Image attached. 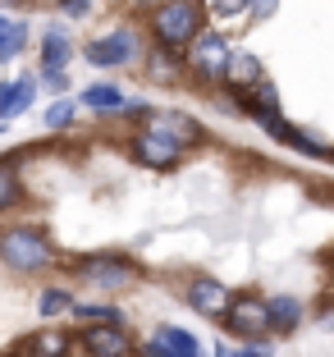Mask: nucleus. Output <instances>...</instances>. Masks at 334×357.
Wrapping results in <instances>:
<instances>
[{"label":"nucleus","mask_w":334,"mask_h":357,"mask_svg":"<svg viewBox=\"0 0 334 357\" xmlns=\"http://www.w3.org/2000/svg\"><path fill=\"white\" fill-rule=\"evenodd\" d=\"M128 55H137V42L133 32H110V37H96V42H87V60L92 64H124Z\"/></svg>","instance_id":"nucleus-3"},{"label":"nucleus","mask_w":334,"mask_h":357,"mask_svg":"<svg viewBox=\"0 0 334 357\" xmlns=\"http://www.w3.org/2000/svg\"><path fill=\"white\" fill-rule=\"evenodd\" d=\"M23 46H28V23L5 19V14H0V64L14 60V55H19Z\"/></svg>","instance_id":"nucleus-10"},{"label":"nucleus","mask_w":334,"mask_h":357,"mask_svg":"<svg viewBox=\"0 0 334 357\" xmlns=\"http://www.w3.org/2000/svg\"><path fill=\"white\" fill-rule=\"evenodd\" d=\"M78 339H83V348L96 353V357H124L128 353V339H124L119 326H87Z\"/></svg>","instance_id":"nucleus-4"},{"label":"nucleus","mask_w":334,"mask_h":357,"mask_svg":"<svg viewBox=\"0 0 334 357\" xmlns=\"http://www.w3.org/2000/svg\"><path fill=\"white\" fill-rule=\"evenodd\" d=\"M37 307H42V316H55V312H69L73 303H69V294H60V289H46Z\"/></svg>","instance_id":"nucleus-15"},{"label":"nucleus","mask_w":334,"mask_h":357,"mask_svg":"<svg viewBox=\"0 0 334 357\" xmlns=\"http://www.w3.org/2000/svg\"><path fill=\"white\" fill-rule=\"evenodd\" d=\"M266 316H275L280 326H293V321H298V303H293V298H280V303L266 307Z\"/></svg>","instance_id":"nucleus-16"},{"label":"nucleus","mask_w":334,"mask_h":357,"mask_svg":"<svg viewBox=\"0 0 334 357\" xmlns=\"http://www.w3.org/2000/svg\"><path fill=\"white\" fill-rule=\"evenodd\" d=\"M192 137V124L179 115H160L156 128H146L142 137H137V160H146V165H169V160H179V151H183V142Z\"/></svg>","instance_id":"nucleus-1"},{"label":"nucleus","mask_w":334,"mask_h":357,"mask_svg":"<svg viewBox=\"0 0 334 357\" xmlns=\"http://www.w3.org/2000/svg\"><path fill=\"white\" fill-rule=\"evenodd\" d=\"M128 275H133V266L115 261V257H92V261H83V280L101 284V289H119Z\"/></svg>","instance_id":"nucleus-5"},{"label":"nucleus","mask_w":334,"mask_h":357,"mask_svg":"<svg viewBox=\"0 0 334 357\" xmlns=\"http://www.w3.org/2000/svg\"><path fill=\"white\" fill-rule=\"evenodd\" d=\"M32 96H37V78H19V83H5V87H0V119L23 115V110L32 105Z\"/></svg>","instance_id":"nucleus-6"},{"label":"nucleus","mask_w":334,"mask_h":357,"mask_svg":"<svg viewBox=\"0 0 334 357\" xmlns=\"http://www.w3.org/2000/svg\"><path fill=\"white\" fill-rule=\"evenodd\" d=\"M0 5H19V10H32V5H55V10H69V14H87L92 0H0Z\"/></svg>","instance_id":"nucleus-14"},{"label":"nucleus","mask_w":334,"mask_h":357,"mask_svg":"<svg viewBox=\"0 0 334 357\" xmlns=\"http://www.w3.org/2000/svg\"><path fill=\"white\" fill-rule=\"evenodd\" d=\"M156 344H160V348H169V357H202L197 339H192V335H183V330H174V326H160Z\"/></svg>","instance_id":"nucleus-11"},{"label":"nucleus","mask_w":334,"mask_h":357,"mask_svg":"<svg viewBox=\"0 0 334 357\" xmlns=\"http://www.w3.org/2000/svg\"><path fill=\"white\" fill-rule=\"evenodd\" d=\"M0 87H5V83H0Z\"/></svg>","instance_id":"nucleus-20"},{"label":"nucleus","mask_w":334,"mask_h":357,"mask_svg":"<svg viewBox=\"0 0 334 357\" xmlns=\"http://www.w3.org/2000/svg\"><path fill=\"white\" fill-rule=\"evenodd\" d=\"M69 119H73V105L64 101V105H55L51 115H46V124H51V128H64V124H69Z\"/></svg>","instance_id":"nucleus-18"},{"label":"nucleus","mask_w":334,"mask_h":357,"mask_svg":"<svg viewBox=\"0 0 334 357\" xmlns=\"http://www.w3.org/2000/svg\"><path fill=\"white\" fill-rule=\"evenodd\" d=\"M225 74H229L234 83H252V78H257V64H252V60H238V64H225Z\"/></svg>","instance_id":"nucleus-17"},{"label":"nucleus","mask_w":334,"mask_h":357,"mask_svg":"<svg viewBox=\"0 0 334 357\" xmlns=\"http://www.w3.org/2000/svg\"><path fill=\"white\" fill-rule=\"evenodd\" d=\"M83 101L96 105V110H115V105H124V92H115V87H87Z\"/></svg>","instance_id":"nucleus-13"},{"label":"nucleus","mask_w":334,"mask_h":357,"mask_svg":"<svg viewBox=\"0 0 334 357\" xmlns=\"http://www.w3.org/2000/svg\"><path fill=\"white\" fill-rule=\"evenodd\" d=\"M192 307H197V312H220V307H225V289H220L215 280H197L192 284Z\"/></svg>","instance_id":"nucleus-12"},{"label":"nucleus","mask_w":334,"mask_h":357,"mask_svg":"<svg viewBox=\"0 0 334 357\" xmlns=\"http://www.w3.org/2000/svg\"><path fill=\"white\" fill-rule=\"evenodd\" d=\"M192 64H197V74H220L225 69V42L220 37H202L192 46Z\"/></svg>","instance_id":"nucleus-9"},{"label":"nucleus","mask_w":334,"mask_h":357,"mask_svg":"<svg viewBox=\"0 0 334 357\" xmlns=\"http://www.w3.org/2000/svg\"><path fill=\"white\" fill-rule=\"evenodd\" d=\"M252 0H211V10L215 14H238V10H248Z\"/></svg>","instance_id":"nucleus-19"},{"label":"nucleus","mask_w":334,"mask_h":357,"mask_svg":"<svg viewBox=\"0 0 334 357\" xmlns=\"http://www.w3.org/2000/svg\"><path fill=\"white\" fill-rule=\"evenodd\" d=\"M64 64H69V37H64V28H51L42 46V74H60Z\"/></svg>","instance_id":"nucleus-7"},{"label":"nucleus","mask_w":334,"mask_h":357,"mask_svg":"<svg viewBox=\"0 0 334 357\" xmlns=\"http://www.w3.org/2000/svg\"><path fill=\"white\" fill-rule=\"evenodd\" d=\"M197 23H202V10L192 5V0H169L165 10L156 14L160 42H188L192 32H197Z\"/></svg>","instance_id":"nucleus-2"},{"label":"nucleus","mask_w":334,"mask_h":357,"mask_svg":"<svg viewBox=\"0 0 334 357\" xmlns=\"http://www.w3.org/2000/svg\"><path fill=\"white\" fill-rule=\"evenodd\" d=\"M234 326H238L243 335H261V330L271 326V316H266V303H257V298H243V303L234 307Z\"/></svg>","instance_id":"nucleus-8"}]
</instances>
